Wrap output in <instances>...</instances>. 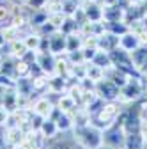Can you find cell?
I'll return each mask as SVG.
<instances>
[{"label":"cell","mask_w":147,"mask_h":149,"mask_svg":"<svg viewBox=\"0 0 147 149\" xmlns=\"http://www.w3.org/2000/svg\"><path fill=\"white\" fill-rule=\"evenodd\" d=\"M142 25H144V29L147 30V13L144 14V18H142Z\"/></svg>","instance_id":"d6a6232c"},{"label":"cell","mask_w":147,"mask_h":149,"mask_svg":"<svg viewBox=\"0 0 147 149\" xmlns=\"http://www.w3.org/2000/svg\"><path fill=\"white\" fill-rule=\"evenodd\" d=\"M119 92H121V89L108 78H103V80H99L96 84V94L105 101H117L119 100Z\"/></svg>","instance_id":"8992f818"},{"label":"cell","mask_w":147,"mask_h":149,"mask_svg":"<svg viewBox=\"0 0 147 149\" xmlns=\"http://www.w3.org/2000/svg\"><path fill=\"white\" fill-rule=\"evenodd\" d=\"M103 144L112 146V147H119V149H124V144H126V132H124V128L119 126L114 121L108 128L103 130Z\"/></svg>","instance_id":"277c9868"},{"label":"cell","mask_w":147,"mask_h":149,"mask_svg":"<svg viewBox=\"0 0 147 149\" xmlns=\"http://www.w3.org/2000/svg\"><path fill=\"white\" fill-rule=\"evenodd\" d=\"M9 52H11V55L16 61L18 59H23L25 55L28 53V48H27V45L23 41V37H16V39L9 41Z\"/></svg>","instance_id":"e0dca14e"},{"label":"cell","mask_w":147,"mask_h":149,"mask_svg":"<svg viewBox=\"0 0 147 149\" xmlns=\"http://www.w3.org/2000/svg\"><path fill=\"white\" fill-rule=\"evenodd\" d=\"M55 107H57L60 112L71 114V112L78 107V103H76L75 100H73V98L67 94V92H64V94H60V96H59V100H57V103H55Z\"/></svg>","instance_id":"d6986e66"},{"label":"cell","mask_w":147,"mask_h":149,"mask_svg":"<svg viewBox=\"0 0 147 149\" xmlns=\"http://www.w3.org/2000/svg\"><path fill=\"white\" fill-rule=\"evenodd\" d=\"M92 62L98 64V66L103 68V69L112 68V59H110V53H108V52H103V50H98V53H96V57L92 59Z\"/></svg>","instance_id":"484cf974"},{"label":"cell","mask_w":147,"mask_h":149,"mask_svg":"<svg viewBox=\"0 0 147 149\" xmlns=\"http://www.w3.org/2000/svg\"><path fill=\"white\" fill-rule=\"evenodd\" d=\"M18 91L14 87H4L2 96H0V105L4 108H7L9 112H14L18 108Z\"/></svg>","instance_id":"7c38bea8"},{"label":"cell","mask_w":147,"mask_h":149,"mask_svg":"<svg viewBox=\"0 0 147 149\" xmlns=\"http://www.w3.org/2000/svg\"><path fill=\"white\" fill-rule=\"evenodd\" d=\"M98 48H89V46H82V55L85 62H92V59L96 57Z\"/></svg>","instance_id":"83f0119b"},{"label":"cell","mask_w":147,"mask_h":149,"mask_svg":"<svg viewBox=\"0 0 147 149\" xmlns=\"http://www.w3.org/2000/svg\"><path fill=\"white\" fill-rule=\"evenodd\" d=\"M145 57H147V46H138L137 50L131 52V61H133V66L137 68L138 73H140V68H142Z\"/></svg>","instance_id":"603a6c76"},{"label":"cell","mask_w":147,"mask_h":149,"mask_svg":"<svg viewBox=\"0 0 147 149\" xmlns=\"http://www.w3.org/2000/svg\"><path fill=\"white\" fill-rule=\"evenodd\" d=\"M80 7H82V0H62L60 2V9L67 16H73L76 13V9H80Z\"/></svg>","instance_id":"d4e9b609"},{"label":"cell","mask_w":147,"mask_h":149,"mask_svg":"<svg viewBox=\"0 0 147 149\" xmlns=\"http://www.w3.org/2000/svg\"><path fill=\"white\" fill-rule=\"evenodd\" d=\"M94 2H99V4H105V0H94Z\"/></svg>","instance_id":"8d00e7d4"},{"label":"cell","mask_w":147,"mask_h":149,"mask_svg":"<svg viewBox=\"0 0 147 149\" xmlns=\"http://www.w3.org/2000/svg\"><path fill=\"white\" fill-rule=\"evenodd\" d=\"M142 149H147V139H144V142H142Z\"/></svg>","instance_id":"d590c367"},{"label":"cell","mask_w":147,"mask_h":149,"mask_svg":"<svg viewBox=\"0 0 147 149\" xmlns=\"http://www.w3.org/2000/svg\"><path fill=\"white\" fill-rule=\"evenodd\" d=\"M46 2H48V0H28L27 6H28L30 9H43V7L46 6Z\"/></svg>","instance_id":"4dcf8cb0"},{"label":"cell","mask_w":147,"mask_h":149,"mask_svg":"<svg viewBox=\"0 0 147 149\" xmlns=\"http://www.w3.org/2000/svg\"><path fill=\"white\" fill-rule=\"evenodd\" d=\"M43 39H44V36L39 34L35 29H30V30L23 36V41H25L28 52H39V50H41V45H43Z\"/></svg>","instance_id":"4fadbf2b"},{"label":"cell","mask_w":147,"mask_h":149,"mask_svg":"<svg viewBox=\"0 0 147 149\" xmlns=\"http://www.w3.org/2000/svg\"><path fill=\"white\" fill-rule=\"evenodd\" d=\"M23 133H25V130L20 128V126H6L4 128V133H2V142L4 146L11 147L18 142H21L23 140Z\"/></svg>","instance_id":"30bf717a"},{"label":"cell","mask_w":147,"mask_h":149,"mask_svg":"<svg viewBox=\"0 0 147 149\" xmlns=\"http://www.w3.org/2000/svg\"><path fill=\"white\" fill-rule=\"evenodd\" d=\"M69 87V80L66 77H60V74H50L48 78V92L55 96L64 94V91H67Z\"/></svg>","instance_id":"8fae6325"},{"label":"cell","mask_w":147,"mask_h":149,"mask_svg":"<svg viewBox=\"0 0 147 149\" xmlns=\"http://www.w3.org/2000/svg\"><path fill=\"white\" fill-rule=\"evenodd\" d=\"M82 7L85 11L87 22H103V4L94 2V0H85L82 2Z\"/></svg>","instance_id":"9c48e42d"},{"label":"cell","mask_w":147,"mask_h":149,"mask_svg":"<svg viewBox=\"0 0 147 149\" xmlns=\"http://www.w3.org/2000/svg\"><path fill=\"white\" fill-rule=\"evenodd\" d=\"M140 46V41H138V37H137V34H133L131 30H128L126 34H122L121 37H119V48H122V50H126V52H133V50H137Z\"/></svg>","instance_id":"2e32d148"},{"label":"cell","mask_w":147,"mask_h":149,"mask_svg":"<svg viewBox=\"0 0 147 149\" xmlns=\"http://www.w3.org/2000/svg\"><path fill=\"white\" fill-rule=\"evenodd\" d=\"M35 64L41 68L43 73L46 74H55V64H57V55H53L48 50H39L35 52Z\"/></svg>","instance_id":"52a82bcc"},{"label":"cell","mask_w":147,"mask_h":149,"mask_svg":"<svg viewBox=\"0 0 147 149\" xmlns=\"http://www.w3.org/2000/svg\"><path fill=\"white\" fill-rule=\"evenodd\" d=\"M0 87H14V78L0 71Z\"/></svg>","instance_id":"f1b7e54d"},{"label":"cell","mask_w":147,"mask_h":149,"mask_svg":"<svg viewBox=\"0 0 147 149\" xmlns=\"http://www.w3.org/2000/svg\"><path fill=\"white\" fill-rule=\"evenodd\" d=\"M144 98V74H133V77L126 82V85L121 87L119 92V103L130 105L137 103Z\"/></svg>","instance_id":"7a4b0ae2"},{"label":"cell","mask_w":147,"mask_h":149,"mask_svg":"<svg viewBox=\"0 0 147 149\" xmlns=\"http://www.w3.org/2000/svg\"><path fill=\"white\" fill-rule=\"evenodd\" d=\"M14 89L18 91V94H21V96H30V94H34L32 78H30V77H18V78H14Z\"/></svg>","instance_id":"ac0fdd59"},{"label":"cell","mask_w":147,"mask_h":149,"mask_svg":"<svg viewBox=\"0 0 147 149\" xmlns=\"http://www.w3.org/2000/svg\"><path fill=\"white\" fill-rule=\"evenodd\" d=\"M9 117H11V112L0 105V126H4V128H6L7 123H9Z\"/></svg>","instance_id":"f546056e"},{"label":"cell","mask_w":147,"mask_h":149,"mask_svg":"<svg viewBox=\"0 0 147 149\" xmlns=\"http://www.w3.org/2000/svg\"><path fill=\"white\" fill-rule=\"evenodd\" d=\"M98 149H119V147H112V146H106V144H101Z\"/></svg>","instance_id":"836d02e7"},{"label":"cell","mask_w":147,"mask_h":149,"mask_svg":"<svg viewBox=\"0 0 147 149\" xmlns=\"http://www.w3.org/2000/svg\"><path fill=\"white\" fill-rule=\"evenodd\" d=\"M121 110H122V103H119V101H105L103 107L96 112V114H92V123L98 128L105 130L117 119Z\"/></svg>","instance_id":"3957f363"},{"label":"cell","mask_w":147,"mask_h":149,"mask_svg":"<svg viewBox=\"0 0 147 149\" xmlns=\"http://www.w3.org/2000/svg\"><path fill=\"white\" fill-rule=\"evenodd\" d=\"M85 77H87L89 80H92L94 84H98L99 80L105 78V69L99 68V66L94 64V62H87V64H85Z\"/></svg>","instance_id":"ffe728a7"},{"label":"cell","mask_w":147,"mask_h":149,"mask_svg":"<svg viewBox=\"0 0 147 149\" xmlns=\"http://www.w3.org/2000/svg\"><path fill=\"white\" fill-rule=\"evenodd\" d=\"M140 73H142V74L147 73V57H145V61H144V64H142V68H140Z\"/></svg>","instance_id":"1f68e13d"},{"label":"cell","mask_w":147,"mask_h":149,"mask_svg":"<svg viewBox=\"0 0 147 149\" xmlns=\"http://www.w3.org/2000/svg\"><path fill=\"white\" fill-rule=\"evenodd\" d=\"M39 133H41V137L48 142V140H51V139H55L59 135V128H57V123H55L51 117H48V119H44L43 123H41V126H39Z\"/></svg>","instance_id":"9a60e30c"},{"label":"cell","mask_w":147,"mask_h":149,"mask_svg":"<svg viewBox=\"0 0 147 149\" xmlns=\"http://www.w3.org/2000/svg\"><path fill=\"white\" fill-rule=\"evenodd\" d=\"M46 37H48V50L53 55L59 57V55H66L67 53V36L62 30H53Z\"/></svg>","instance_id":"5b68a950"},{"label":"cell","mask_w":147,"mask_h":149,"mask_svg":"<svg viewBox=\"0 0 147 149\" xmlns=\"http://www.w3.org/2000/svg\"><path fill=\"white\" fill-rule=\"evenodd\" d=\"M66 18H67V14H64L62 11H57V13H50V14H48V23H50L53 29H57V30H59V29L64 25Z\"/></svg>","instance_id":"4316f807"},{"label":"cell","mask_w":147,"mask_h":149,"mask_svg":"<svg viewBox=\"0 0 147 149\" xmlns=\"http://www.w3.org/2000/svg\"><path fill=\"white\" fill-rule=\"evenodd\" d=\"M12 6L7 2V0H0V27L6 25V22L9 23L12 18Z\"/></svg>","instance_id":"cb8c5ba5"},{"label":"cell","mask_w":147,"mask_h":149,"mask_svg":"<svg viewBox=\"0 0 147 149\" xmlns=\"http://www.w3.org/2000/svg\"><path fill=\"white\" fill-rule=\"evenodd\" d=\"M30 110H32V114L39 116L43 119H48L55 110V103L46 96H39L34 103H30Z\"/></svg>","instance_id":"ba28073f"},{"label":"cell","mask_w":147,"mask_h":149,"mask_svg":"<svg viewBox=\"0 0 147 149\" xmlns=\"http://www.w3.org/2000/svg\"><path fill=\"white\" fill-rule=\"evenodd\" d=\"M48 78H50V74H46V73H39V74H35V77H32V89H34V92L48 91Z\"/></svg>","instance_id":"7402d4cb"},{"label":"cell","mask_w":147,"mask_h":149,"mask_svg":"<svg viewBox=\"0 0 147 149\" xmlns=\"http://www.w3.org/2000/svg\"><path fill=\"white\" fill-rule=\"evenodd\" d=\"M73 140L83 149H98L103 144V130L94 123L73 128Z\"/></svg>","instance_id":"6da1fadb"},{"label":"cell","mask_w":147,"mask_h":149,"mask_svg":"<svg viewBox=\"0 0 147 149\" xmlns=\"http://www.w3.org/2000/svg\"><path fill=\"white\" fill-rule=\"evenodd\" d=\"M144 78H145V80H147V73H144Z\"/></svg>","instance_id":"74e56055"},{"label":"cell","mask_w":147,"mask_h":149,"mask_svg":"<svg viewBox=\"0 0 147 149\" xmlns=\"http://www.w3.org/2000/svg\"><path fill=\"white\" fill-rule=\"evenodd\" d=\"M119 46V37L110 34V32H103L101 36H98V50H103V52H112L114 48Z\"/></svg>","instance_id":"5bb4252c"},{"label":"cell","mask_w":147,"mask_h":149,"mask_svg":"<svg viewBox=\"0 0 147 149\" xmlns=\"http://www.w3.org/2000/svg\"><path fill=\"white\" fill-rule=\"evenodd\" d=\"M103 23H105V30L106 32L114 34L117 37H121L122 34H126L128 30H130L128 23H124V22H103Z\"/></svg>","instance_id":"44dd1931"},{"label":"cell","mask_w":147,"mask_h":149,"mask_svg":"<svg viewBox=\"0 0 147 149\" xmlns=\"http://www.w3.org/2000/svg\"><path fill=\"white\" fill-rule=\"evenodd\" d=\"M126 2H128V4H140L142 0H126Z\"/></svg>","instance_id":"e575fe53"}]
</instances>
